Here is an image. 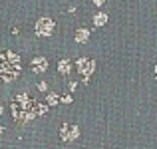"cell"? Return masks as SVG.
I'll return each instance as SVG.
<instances>
[{
  "label": "cell",
  "instance_id": "4",
  "mask_svg": "<svg viewBox=\"0 0 157 149\" xmlns=\"http://www.w3.org/2000/svg\"><path fill=\"white\" fill-rule=\"evenodd\" d=\"M94 62L92 60H88V58H80V60H78V70H80L82 74H86V76H90V74L94 72Z\"/></svg>",
  "mask_w": 157,
  "mask_h": 149
},
{
  "label": "cell",
  "instance_id": "9",
  "mask_svg": "<svg viewBox=\"0 0 157 149\" xmlns=\"http://www.w3.org/2000/svg\"><path fill=\"white\" fill-rule=\"evenodd\" d=\"M96 4H104V0H96Z\"/></svg>",
  "mask_w": 157,
  "mask_h": 149
},
{
  "label": "cell",
  "instance_id": "3",
  "mask_svg": "<svg viewBox=\"0 0 157 149\" xmlns=\"http://www.w3.org/2000/svg\"><path fill=\"white\" fill-rule=\"evenodd\" d=\"M78 133H80V131H78L74 125H64L60 129V135H62V139H64V141H74V139L78 137Z\"/></svg>",
  "mask_w": 157,
  "mask_h": 149
},
{
  "label": "cell",
  "instance_id": "1",
  "mask_svg": "<svg viewBox=\"0 0 157 149\" xmlns=\"http://www.w3.org/2000/svg\"><path fill=\"white\" fill-rule=\"evenodd\" d=\"M36 107L38 105H36L30 97L20 94V96H16L14 101H12V115H14L16 121L26 123V121H30L32 117H36V113H40V111H36Z\"/></svg>",
  "mask_w": 157,
  "mask_h": 149
},
{
  "label": "cell",
  "instance_id": "2",
  "mask_svg": "<svg viewBox=\"0 0 157 149\" xmlns=\"http://www.w3.org/2000/svg\"><path fill=\"white\" fill-rule=\"evenodd\" d=\"M36 32L40 36H50L54 32V20L52 18H40L36 24Z\"/></svg>",
  "mask_w": 157,
  "mask_h": 149
},
{
  "label": "cell",
  "instance_id": "8",
  "mask_svg": "<svg viewBox=\"0 0 157 149\" xmlns=\"http://www.w3.org/2000/svg\"><path fill=\"white\" fill-rule=\"evenodd\" d=\"M105 20H107V18H105V14H98L96 18H94V22L100 26V24H105Z\"/></svg>",
  "mask_w": 157,
  "mask_h": 149
},
{
  "label": "cell",
  "instance_id": "7",
  "mask_svg": "<svg viewBox=\"0 0 157 149\" xmlns=\"http://www.w3.org/2000/svg\"><path fill=\"white\" fill-rule=\"evenodd\" d=\"M60 72H64V74H68V72H70V64H68V60H62V62H60Z\"/></svg>",
  "mask_w": 157,
  "mask_h": 149
},
{
  "label": "cell",
  "instance_id": "6",
  "mask_svg": "<svg viewBox=\"0 0 157 149\" xmlns=\"http://www.w3.org/2000/svg\"><path fill=\"white\" fill-rule=\"evenodd\" d=\"M76 40L78 42H86V40H88V30H80L76 34Z\"/></svg>",
  "mask_w": 157,
  "mask_h": 149
},
{
  "label": "cell",
  "instance_id": "5",
  "mask_svg": "<svg viewBox=\"0 0 157 149\" xmlns=\"http://www.w3.org/2000/svg\"><path fill=\"white\" fill-rule=\"evenodd\" d=\"M32 72H36V74H44L48 70V60L46 58H36V60H32Z\"/></svg>",
  "mask_w": 157,
  "mask_h": 149
},
{
  "label": "cell",
  "instance_id": "10",
  "mask_svg": "<svg viewBox=\"0 0 157 149\" xmlns=\"http://www.w3.org/2000/svg\"><path fill=\"white\" fill-rule=\"evenodd\" d=\"M155 72H157V66H155Z\"/></svg>",
  "mask_w": 157,
  "mask_h": 149
}]
</instances>
